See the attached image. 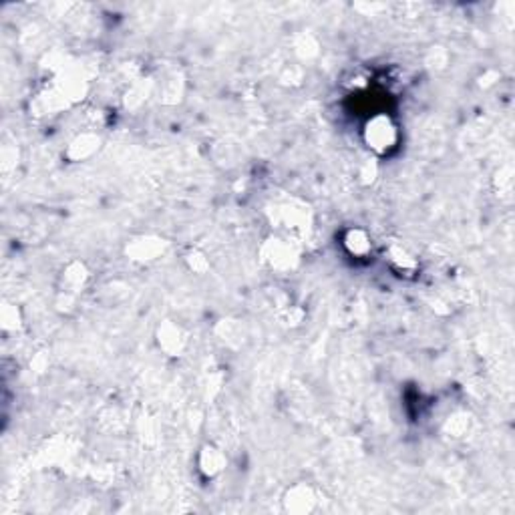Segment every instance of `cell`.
Segmentation results:
<instances>
[{"instance_id":"6da1fadb","label":"cell","mask_w":515,"mask_h":515,"mask_svg":"<svg viewBox=\"0 0 515 515\" xmlns=\"http://www.w3.org/2000/svg\"><path fill=\"white\" fill-rule=\"evenodd\" d=\"M366 143L377 151H387L396 139V129L389 117H375L366 125Z\"/></svg>"},{"instance_id":"7a4b0ae2","label":"cell","mask_w":515,"mask_h":515,"mask_svg":"<svg viewBox=\"0 0 515 515\" xmlns=\"http://www.w3.org/2000/svg\"><path fill=\"white\" fill-rule=\"evenodd\" d=\"M284 505L286 509L292 511V514H310L312 509L316 507V497H314L310 487L296 485V487L288 491Z\"/></svg>"},{"instance_id":"3957f363","label":"cell","mask_w":515,"mask_h":515,"mask_svg":"<svg viewBox=\"0 0 515 515\" xmlns=\"http://www.w3.org/2000/svg\"><path fill=\"white\" fill-rule=\"evenodd\" d=\"M202 471H204L207 477H214L217 475L222 469H224V465H226V459H224V455L217 451V449H212L207 447L204 449V453H202Z\"/></svg>"},{"instance_id":"277c9868","label":"cell","mask_w":515,"mask_h":515,"mask_svg":"<svg viewBox=\"0 0 515 515\" xmlns=\"http://www.w3.org/2000/svg\"><path fill=\"white\" fill-rule=\"evenodd\" d=\"M344 244L349 246V250L353 252L354 256H363V254H366L368 252V248H370V244H368V238H366L365 234L360 230H353L349 236H346V242Z\"/></svg>"}]
</instances>
